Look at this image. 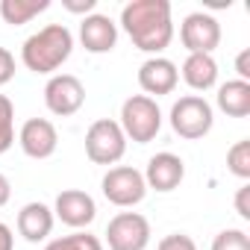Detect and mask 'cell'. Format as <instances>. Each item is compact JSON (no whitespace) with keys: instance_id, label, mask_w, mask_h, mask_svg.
<instances>
[{"instance_id":"obj_23","label":"cell","mask_w":250,"mask_h":250,"mask_svg":"<svg viewBox=\"0 0 250 250\" xmlns=\"http://www.w3.org/2000/svg\"><path fill=\"white\" fill-rule=\"evenodd\" d=\"M156 250H197V244H194V238L186 235V232H171V235H165V238L159 241Z\"/></svg>"},{"instance_id":"obj_14","label":"cell","mask_w":250,"mask_h":250,"mask_svg":"<svg viewBox=\"0 0 250 250\" xmlns=\"http://www.w3.org/2000/svg\"><path fill=\"white\" fill-rule=\"evenodd\" d=\"M80 42L88 53H109L118 44V24L109 15L91 12L80 24Z\"/></svg>"},{"instance_id":"obj_1","label":"cell","mask_w":250,"mask_h":250,"mask_svg":"<svg viewBox=\"0 0 250 250\" xmlns=\"http://www.w3.org/2000/svg\"><path fill=\"white\" fill-rule=\"evenodd\" d=\"M121 27L139 50L159 56L174 39L171 3L168 0H133L121 9Z\"/></svg>"},{"instance_id":"obj_29","label":"cell","mask_w":250,"mask_h":250,"mask_svg":"<svg viewBox=\"0 0 250 250\" xmlns=\"http://www.w3.org/2000/svg\"><path fill=\"white\" fill-rule=\"evenodd\" d=\"M9 197H12V186H9L6 174H0V209L9 203Z\"/></svg>"},{"instance_id":"obj_20","label":"cell","mask_w":250,"mask_h":250,"mask_svg":"<svg viewBox=\"0 0 250 250\" xmlns=\"http://www.w3.org/2000/svg\"><path fill=\"white\" fill-rule=\"evenodd\" d=\"M15 145V106L6 94H0V156Z\"/></svg>"},{"instance_id":"obj_26","label":"cell","mask_w":250,"mask_h":250,"mask_svg":"<svg viewBox=\"0 0 250 250\" xmlns=\"http://www.w3.org/2000/svg\"><path fill=\"white\" fill-rule=\"evenodd\" d=\"M62 6L74 15H91L94 6H97V0H62Z\"/></svg>"},{"instance_id":"obj_18","label":"cell","mask_w":250,"mask_h":250,"mask_svg":"<svg viewBox=\"0 0 250 250\" xmlns=\"http://www.w3.org/2000/svg\"><path fill=\"white\" fill-rule=\"evenodd\" d=\"M47 9H50V0H0V18L12 27H24Z\"/></svg>"},{"instance_id":"obj_27","label":"cell","mask_w":250,"mask_h":250,"mask_svg":"<svg viewBox=\"0 0 250 250\" xmlns=\"http://www.w3.org/2000/svg\"><path fill=\"white\" fill-rule=\"evenodd\" d=\"M235 71H238V80L250 83V50H241L238 59H235Z\"/></svg>"},{"instance_id":"obj_16","label":"cell","mask_w":250,"mask_h":250,"mask_svg":"<svg viewBox=\"0 0 250 250\" xmlns=\"http://www.w3.org/2000/svg\"><path fill=\"white\" fill-rule=\"evenodd\" d=\"M183 80L194 91H209L218 83V62L209 53H188L183 62Z\"/></svg>"},{"instance_id":"obj_2","label":"cell","mask_w":250,"mask_h":250,"mask_svg":"<svg viewBox=\"0 0 250 250\" xmlns=\"http://www.w3.org/2000/svg\"><path fill=\"white\" fill-rule=\"evenodd\" d=\"M74 50V36L65 24H47L33 33L21 47V62L33 74H56Z\"/></svg>"},{"instance_id":"obj_7","label":"cell","mask_w":250,"mask_h":250,"mask_svg":"<svg viewBox=\"0 0 250 250\" xmlns=\"http://www.w3.org/2000/svg\"><path fill=\"white\" fill-rule=\"evenodd\" d=\"M109 250H147L150 244V221L139 212H118L106 224Z\"/></svg>"},{"instance_id":"obj_24","label":"cell","mask_w":250,"mask_h":250,"mask_svg":"<svg viewBox=\"0 0 250 250\" xmlns=\"http://www.w3.org/2000/svg\"><path fill=\"white\" fill-rule=\"evenodd\" d=\"M12 77H15V56L6 47H0V85H6Z\"/></svg>"},{"instance_id":"obj_22","label":"cell","mask_w":250,"mask_h":250,"mask_svg":"<svg viewBox=\"0 0 250 250\" xmlns=\"http://www.w3.org/2000/svg\"><path fill=\"white\" fill-rule=\"evenodd\" d=\"M212 250H250V235L244 229H221L212 241Z\"/></svg>"},{"instance_id":"obj_13","label":"cell","mask_w":250,"mask_h":250,"mask_svg":"<svg viewBox=\"0 0 250 250\" xmlns=\"http://www.w3.org/2000/svg\"><path fill=\"white\" fill-rule=\"evenodd\" d=\"M183 177H186V162L177 153H168V150L150 156L147 171H145V183L153 191H174L183 183Z\"/></svg>"},{"instance_id":"obj_17","label":"cell","mask_w":250,"mask_h":250,"mask_svg":"<svg viewBox=\"0 0 250 250\" xmlns=\"http://www.w3.org/2000/svg\"><path fill=\"white\" fill-rule=\"evenodd\" d=\"M218 109L229 118H247L250 115V83L229 80L218 88Z\"/></svg>"},{"instance_id":"obj_28","label":"cell","mask_w":250,"mask_h":250,"mask_svg":"<svg viewBox=\"0 0 250 250\" xmlns=\"http://www.w3.org/2000/svg\"><path fill=\"white\" fill-rule=\"evenodd\" d=\"M0 250H15V235L3 221H0Z\"/></svg>"},{"instance_id":"obj_10","label":"cell","mask_w":250,"mask_h":250,"mask_svg":"<svg viewBox=\"0 0 250 250\" xmlns=\"http://www.w3.org/2000/svg\"><path fill=\"white\" fill-rule=\"evenodd\" d=\"M53 218H59L65 227L83 229L97 218V203H94V197L88 191L65 188V191H59V197L53 203Z\"/></svg>"},{"instance_id":"obj_15","label":"cell","mask_w":250,"mask_h":250,"mask_svg":"<svg viewBox=\"0 0 250 250\" xmlns=\"http://www.w3.org/2000/svg\"><path fill=\"white\" fill-rule=\"evenodd\" d=\"M53 221H56L53 218V209L44 206V203H39V200H33V203H27L18 212V232L27 241L39 244V241H44L53 232Z\"/></svg>"},{"instance_id":"obj_19","label":"cell","mask_w":250,"mask_h":250,"mask_svg":"<svg viewBox=\"0 0 250 250\" xmlns=\"http://www.w3.org/2000/svg\"><path fill=\"white\" fill-rule=\"evenodd\" d=\"M44 250H103V241L91 232H71V235H62V238H53L47 241Z\"/></svg>"},{"instance_id":"obj_11","label":"cell","mask_w":250,"mask_h":250,"mask_svg":"<svg viewBox=\"0 0 250 250\" xmlns=\"http://www.w3.org/2000/svg\"><path fill=\"white\" fill-rule=\"evenodd\" d=\"M18 145L30 159H50L59 147V133L47 118H30L18 133Z\"/></svg>"},{"instance_id":"obj_6","label":"cell","mask_w":250,"mask_h":250,"mask_svg":"<svg viewBox=\"0 0 250 250\" xmlns=\"http://www.w3.org/2000/svg\"><path fill=\"white\" fill-rule=\"evenodd\" d=\"M100 188H103V197L112 206H121V209L139 206L147 197L145 174L136 171V168H130V165H115V168H109L103 174V180H100Z\"/></svg>"},{"instance_id":"obj_25","label":"cell","mask_w":250,"mask_h":250,"mask_svg":"<svg viewBox=\"0 0 250 250\" xmlns=\"http://www.w3.org/2000/svg\"><path fill=\"white\" fill-rule=\"evenodd\" d=\"M235 212H238L244 221H250V186H247V183L235 191Z\"/></svg>"},{"instance_id":"obj_12","label":"cell","mask_w":250,"mask_h":250,"mask_svg":"<svg viewBox=\"0 0 250 250\" xmlns=\"http://www.w3.org/2000/svg\"><path fill=\"white\" fill-rule=\"evenodd\" d=\"M177 83H180V71H177V65L171 62V59H165V56H150L147 62H142V68H139V85H142V91L150 97V94H156V97H162V94H171L174 88H177Z\"/></svg>"},{"instance_id":"obj_5","label":"cell","mask_w":250,"mask_h":250,"mask_svg":"<svg viewBox=\"0 0 250 250\" xmlns=\"http://www.w3.org/2000/svg\"><path fill=\"white\" fill-rule=\"evenodd\" d=\"M212 124H215V112H212L209 100L200 94H186L171 106V127L180 139L197 142V139L209 136Z\"/></svg>"},{"instance_id":"obj_8","label":"cell","mask_w":250,"mask_h":250,"mask_svg":"<svg viewBox=\"0 0 250 250\" xmlns=\"http://www.w3.org/2000/svg\"><path fill=\"white\" fill-rule=\"evenodd\" d=\"M85 103V85L80 83V77L74 74H53L44 85V106L59 115V118H68V115H77Z\"/></svg>"},{"instance_id":"obj_21","label":"cell","mask_w":250,"mask_h":250,"mask_svg":"<svg viewBox=\"0 0 250 250\" xmlns=\"http://www.w3.org/2000/svg\"><path fill=\"white\" fill-rule=\"evenodd\" d=\"M227 168L238 180H250V139H241L227 150Z\"/></svg>"},{"instance_id":"obj_4","label":"cell","mask_w":250,"mask_h":250,"mask_svg":"<svg viewBox=\"0 0 250 250\" xmlns=\"http://www.w3.org/2000/svg\"><path fill=\"white\" fill-rule=\"evenodd\" d=\"M127 153V136H124L121 124L112 118L94 121L85 133V156L94 165H118Z\"/></svg>"},{"instance_id":"obj_9","label":"cell","mask_w":250,"mask_h":250,"mask_svg":"<svg viewBox=\"0 0 250 250\" xmlns=\"http://www.w3.org/2000/svg\"><path fill=\"white\" fill-rule=\"evenodd\" d=\"M180 42L188 53H209L221 44V24L209 12H191L180 24Z\"/></svg>"},{"instance_id":"obj_3","label":"cell","mask_w":250,"mask_h":250,"mask_svg":"<svg viewBox=\"0 0 250 250\" xmlns=\"http://www.w3.org/2000/svg\"><path fill=\"white\" fill-rule=\"evenodd\" d=\"M121 130L127 136V142H136V145H147L159 136L162 130V112H159V103L147 94H133L124 100L121 106Z\"/></svg>"}]
</instances>
